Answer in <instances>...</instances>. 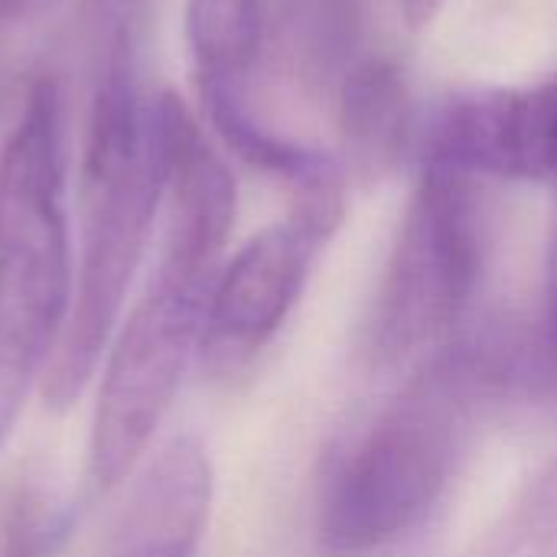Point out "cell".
Wrapping results in <instances>:
<instances>
[{"mask_svg": "<svg viewBox=\"0 0 557 557\" xmlns=\"http://www.w3.org/2000/svg\"><path fill=\"white\" fill-rule=\"evenodd\" d=\"M268 29L290 69L317 85H339L362 33V0H264Z\"/></svg>", "mask_w": 557, "mask_h": 557, "instance_id": "8fae6325", "label": "cell"}, {"mask_svg": "<svg viewBox=\"0 0 557 557\" xmlns=\"http://www.w3.org/2000/svg\"><path fill=\"white\" fill-rule=\"evenodd\" d=\"M339 222L343 176L300 186L294 189L290 215L258 232L228 264H222L199 346L209 369H242L274 339Z\"/></svg>", "mask_w": 557, "mask_h": 557, "instance_id": "8992f818", "label": "cell"}, {"mask_svg": "<svg viewBox=\"0 0 557 557\" xmlns=\"http://www.w3.org/2000/svg\"><path fill=\"white\" fill-rule=\"evenodd\" d=\"M493 339L441 346L333 473L317 542L326 557H369L411 535L444 499L483 414L506 395Z\"/></svg>", "mask_w": 557, "mask_h": 557, "instance_id": "6da1fadb", "label": "cell"}, {"mask_svg": "<svg viewBox=\"0 0 557 557\" xmlns=\"http://www.w3.org/2000/svg\"><path fill=\"white\" fill-rule=\"evenodd\" d=\"M75 532V509L42 486H23L0 525V557H59Z\"/></svg>", "mask_w": 557, "mask_h": 557, "instance_id": "7c38bea8", "label": "cell"}, {"mask_svg": "<svg viewBox=\"0 0 557 557\" xmlns=\"http://www.w3.org/2000/svg\"><path fill=\"white\" fill-rule=\"evenodd\" d=\"M212 460L199 437H173L137 480L108 557H196L212 509Z\"/></svg>", "mask_w": 557, "mask_h": 557, "instance_id": "ba28073f", "label": "cell"}, {"mask_svg": "<svg viewBox=\"0 0 557 557\" xmlns=\"http://www.w3.org/2000/svg\"><path fill=\"white\" fill-rule=\"evenodd\" d=\"M401 3V13L408 20L411 29H424L428 23H434V16L441 13V7L447 0H398Z\"/></svg>", "mask_w": 557, "mask_h": 557, "instance_id": "9a60e30c", "label": "cell"}, {"mask_svg": "<svg viewBox=\"0 0 557 557\" xmlns=\"http://www.w3.org/2000/svg\"><path fill=\"white\" fill-rule=\"evenodd\" d=\"M264 33V0H186V49L199 98L245 95Z\"/></svg>", "mask_w": 557, "mask_h": 557, "instance_id": "30bf717a", "label": "cell"}, {"mask_svg": "<svg viewBox=\"0 0 557 557\" xmlns=\"http://www.w3.org/2000/svg\"><path fill=\"white\" fill-rule=\"evenodd\" d=\"M480 274L483 209L473 180L424 166L366 320V356L398 366L441 346L467 313Z\"/></svg>", "mask_w": 557, "mask_h": 557, "instance_id": "5b68a950", "label": "cell"}, {"mask_svg": "<svg viewBox=\"0 0 557 557\" xmlns=\"http://www.w3.org/2000/svg\"><path fill=\"white\" fill-rule=\"evenodd\" d=\"M62 91L42 75L0 153V450L72 310Z\"/></svg>", "mask_w": 557, "mask_h": 557, "instance_id": "7a4b0ae2", "label": "cell"}, {"mask_svg": "<svg viewBox=\"0 0 557 557\" xmlns=\"http://www.w3.org/2000/svg\"><path fill=\"white\" fill-rule=\"evenodd\" d=\"M339 88V140L352 173L385 176L408 134V85L385 55H362L349 65Z\"/></svg>", "mask_w": 557, "mask_h": 557, "instance_id": "9c48e42d", "label": "cell"}, {"mask_svg": "<svg viewBox=\"0 0 557 557\" xmlns=\"http://www.w3.org/2000/svg\"><path fill=\"white\" fill-rule=\"evenodd\" d=\"M219 271L215 261L173 248L160 251V264L108 356L98 392L91 476L101 490L131 476L170 414L186 366L202 346Z\"/></svg>", "mask_w": 557, "mask_h": 557, "instance_id": "277c9868", "label": "cell"}, {"mask_svg": "<svg viewBox=\"0 0 557 557\" xmlns=\"http://www.w3.org/2000/svg\"><path fill=\"white\" fill-rule=\"evenodd\" d=\"M166 134L157 98L137 121L88 127L82 163V255L72 310L42 375L49 405H72L88 385L131 290L157 209L166 196Z\"/></svg>", "mask_w": 557, "mask_h": 557, "instance_id": "3957f363", "label": "cell"}, {"mask_svg": "<svg viewBox=\"0 0 557 557\" xmlns=\"http://www.w3.org/2000/svg\"><path fill=\"white\" fill-rule=\"evenodd\" d=\"M424 166L557 183V78L450 101L428 137Z\"/></svg>", "mask_w": 557, "mask_h": 557, "instance_id": "52a82bcc", "label": "cell"}, {"mask_svg": "<svg viewBox=\"0 0 557 557\" xmlns=\"http://www.w3.org/2000/svg\"><path fill=\"white\" fill-rule=\"evenodd\" d=\"M545 356H548V372L557 385V215L548 242V264H545Z\"/></svg>", "mask_w": 557, "mask_h": 557, "instance_id": "5bb4252c", "label": "cell"}, {"mask_svg": "<svg viewBox=\"0 0 557 557\" xmlns=\"http://www.w3.org/2000/svg\"><path fill=\"white\" fill-rule=\"evenodd\" d=\"M52 0H0V23H23L42 13Z\"/></svg>", "mask_w": 557, "mask_h": 557, "instance_id": "2e32d148", "label": "cell"}, {"mask_svg": "<svg viewBox=\"0 0 557 557\" xmlns=\"http://www.w3.org/2000/svg\"><path fill=\"white\" fill-rule=\"evenodd\" d=\"M557 519V486L552 493H539L529 509L509 525V535L490 557H548V548L557 542L552 522Z\"/></svg>", "mask_w": 557, "mask_h": 557, "instance_id": "4fadbf2b", "label": "cell"}]
</instances>
